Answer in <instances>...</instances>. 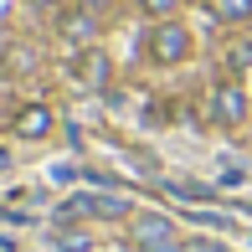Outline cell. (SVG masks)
I'll list each match as a JSON object with an SVG mask.
<instances>
[{"instance_id": "cell-3", "label": "cell", "mask_w": 252, "mask_h": 252, "mask_svg": "<svg viewBox=\"0 0 252 252\" xmlns=\"http://www.w3.org/2000/svg\"><path fill=\"white\" fill-rule=\"evenodd\" d=\"M108 72H113V62H108V52H77L72 57V83L77 88H108Z\"/></svg>"}, {"instance_id": "cell-14", "label": "cell", "mask_w": 252, "mask_h": 252, "mask_svg": "<svg viewBox=\"0 0 252 252\" xmlns=\"http://www.w3.org/2000/svg\"><path fill=\"white\" fill-rule=\"evenodd\" d=\"M72 5H77V10H93V16H98V10H108V0H72Z\"/></svg>"}, {"instance_id": "cell-11", "label": "cell", "mask_w": 252, "mask_h": 252, "mask_svg": "<svg viewBox=\"0 0 252 252\" xmlns=\"http://www.w3.org/2000/svg\"><path fill=\"white\" fill-rule=\"evenodd\" d=\"M180 0H139V10L144 16H155V21H170V10H175Z\"/></svg>"}, {"instance_id": "cell-6", "label": "cell", "mask_w": 252, "mask_h": 252, "mask_svg": "<svg viewBox=\"0 0 252 252\" xmlns=\"http://www.w3.org/2000/svg\"><path fill=\"white\" fill-rule=\"evenodd\" d=\"M211 108H216V124H226V129H237V124L247 119V93L237 83H221L211 93Z\"/></svg>"}, {"instance_id": "cell-8", "label": "cell", "mask_w": 252, "mask_h": 252, "mask_svg": "<svg viewBox=\"0 0 252 252\" xmlns=\"http://www.w3.org/2000/svg\"><path fill=\"white\" fill-rule=\"evenodd\" d=\"M211 5L216 21H226V26H247L252 21V0H206Z\"/></svg>"}, {"instance_id": "cell-13", "label": "cell", "mask_w": 252, "mask_h": 252, "mask_svg": "<svg viewBox=\"0 0 252 252\" xmlns=\"http://www.w3.org/2000/svg\"><path fill=\"white\" fill-rule=\"evenodd\" d=\"M180 252H221V247H216V242H201V237H196V242H180Z\"/></svg>"}, {"instance_id": "cell-5", "label": "cell", "mask_w": 252, "mask_h": 252, "mask_svg": "<svg viewBox=\"0 0 252 252\" xmlns=\"http://www.w3.org/2000/svg\"><path fill=\"white\" fill-rule=\"evenodd\" d=\"M62 216L72 221V216H129V201L119 196H72L62 201Z\"/></svg>"}, {"instance_id": "cell-12", "label": "cell", "mask_w": 252, "mask_h": 252, "mask_svg": "<svg viewBox=\"0 0 252 252\" xmlns=\"http://www.w3.org/2000/svg\"><path fill=\"white\" fill-rule=\"evenodd\" d=\"M57 247H67V252H83V247H88V237H83V232H57Z\"/></svg>"}, {"instance_id": "cell-7", "label": "cell", "mask_w": 252, "mask_h": 252, "mask_svg": "<svg viewBox=\"0 0 252 252\" xmlns=\"http://www.w3.org/2000/svg\"><path fill=\"white\" fill-rule=\"evenodd\" d=\"M57 31H62L67 41H88L93 36V10H62V16H57Z\"/></svg>"}, {"instance_id": "cell-4", "label": "cell", "mask_w": 252, "mask_h": 252, "mask_svg": "<svg viewBox=\"0 0 252 252\" xmlns=\"http://www.w3.org/2000/svg\"><path fill=\"white\" fill-rule=\"evenodd\" d=\"M10 129H16L21 139H47V134L57 129V113L47 108V103H26V108H16Z\"/></svg>"}, {"instance_id": "cell-2", "label": "cell", "mask_w": 252, "mask_h": 252, "mask_svg": "<svg viewBox=\"0 0 252 252\" xmlns=\"http://www.w3.org/2000/svg\"><path fill=\"white\" fill-rule=\"evenodd\" d=\"M129 242L144 252H180L175 247V221L170 216H134L129 221Z\"/></svg>"}, {"instance_id": "cell-1", "label": "cell", "mask_w": 252, "mask_h": 252, "mask_svg": "<svg viewBox=\"0 0 252 252\" xmlns=\"http://www.w3.org/2000/svg\"><path fill=\"white\" fill-rule=\"evenodd\" d=\"M144 52H150V62L159 67H175L190 57V31L180 26V21H155L150 36H144Z\"/></svg>"}, {"instance_id": "cell-10", "label": "cell", "mask_w": 252, "mask_h": 252, "mask_svg": "<svg viewBox=\"0 0 252 252\" xmlns=\"http://www.w3.org/2000/svg\"><path fill=\"white\" fill-rule=\"evenodd\" d=\"M226 67H232V72H247V67H252V41H237V47H226Z\"/></svg>"}, {"instance_id": "cell-9", "label": "cell", "mask_w": 252, "mask_h": 252, "mask_svg": "<svg viewBox=\"0 0 252 252\" xmlns=\"http://www.w3.org/2000/svg\"><path fill=\"white\" fill-rule=\"evenodd\" d=\"M31 67H36V52L31 47H5L0 52V72L5 77H21V72H31Z\"/></svg>"}, {"instance_id": "cell-15", "label": "cell", "mask_w": 252, "mask_h": 252, "mask_svg": "<svg viewBox=\"0 0 252 252\" xmlns=\"http://www.w3.org/2000/svg\"><path fill=\"white\" fill-rule=\"evenodd\" d=\"M5 165H10V159H5V150H0V170H5Z\"/></svg>"}]
</instances>
